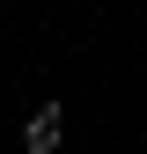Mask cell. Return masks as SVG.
<instances>
[{"label": "cell", "mask_w": 147, "mask_h": 154, "mask_svg": "<svg viewBox=\"0 0 147 154\" xmlns=\"http://www.w3.org/2000/svg\"><path fill=\"white\" fill-rule=\"evenodd\" d=\"M59 132H66V110H59V103H44V110L22 125V154H59Z\"/></svg>", "instance_id": "1"}]
</instances>
